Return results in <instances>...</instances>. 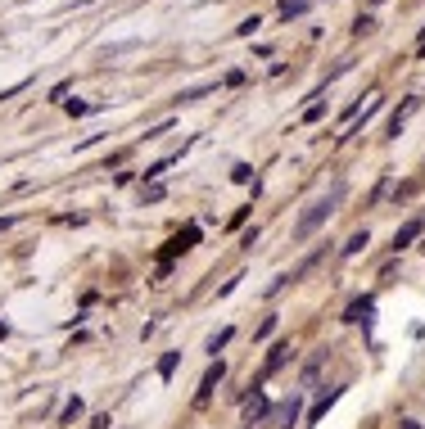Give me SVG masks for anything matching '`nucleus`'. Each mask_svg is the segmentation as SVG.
<instances>
[{
    "mask_svg": "<svg viewBox=\"0 0 425 429\" xmlns=\"http://www.w3.org/2000/svg\"><path fill=\"white\" fill-rule=\"evenodd\" d=\"M344 194H349V185H344V181H335L326 194H321V199H312V204H308V213L299 217V226H295V240H299V244H303V240L312 235L317 226H326V217H335V213H339Z\"/></svg>",
    "mask_w": 425,
    "mask_h": 429,
    "instance_id": "obj_1",
    "label": "nucleus"
},
{
    "mask_svg": "<svg viewBox=\"0 0 425 429\" xmlns=\"http://www.w3.org/2000/svg\"><path fill=\"white\" fill-rule=\"evenodd\" d=\"M195 244H199V226L190 222V226L181 231V235H172V240H168V248H163V262H172L176 253H190Z\"/></svg>",
    "mask_w": 425,
    "mask_h": 429,
    "instance_id": "obj_2",
    "label": "nucleus"
},
{
    "mask_svg": "<svg viewBox=\"0 0 425 429\" xmlns=\"http://www.w3.org/2000/svg\"><path fill=\"white\" fill-rule=\"evenodd\" d=\"M222 375H227V362L218 357V362H213V366L204 371V380H199V393H195V402H208V397H213V389L222 384Z\"/></svg>",
    "mask_w": 425,
    "mask_h": 429,
    "instance_id": "obj_3",
    "label": "nucleus"
},
{
    "mask_svg": "<svg viewBox=\"0 0 425 429\" xmlns=\"http://www.w3.org/2000/svg\"><path fill=\"white\" fill-rule=\"evenodd\" d=\"M421 231H425V217H412V222H403L398 231H393V248H407L416 235H421Z\"/></svg>",
    "mask_w": 425,
    "mask_h": 429,
    "instance_id": "obj_4",
    "label": "nucleus"
},
{
    "mask_svg": "<svg viewBox=\"0 0 425 429\" xmlns=\"http://www.w3.org/2000/svg\"><path fill=\"white\" fill-rule=\"evenodd\" d=\"M290 357H295V348H290V343H276L272 357H267V366H262V375H276V371H281V366L290 362Z\"/></svg>",
    "mask_w": 425,
    "mask_h": 429,
    "instance_id": "obj_5",
    "label": "nucleus"
},
{
    "mask_svg": "<svg viewBox=\"0 0 425 429\" xmlns=\"http://www.w3.org/2000/svg\"><path fill=\"white\" fill-rule=\"evenodd\" d=\"M371 308H376L371 299H358L349 312H344V321H353V325H358V321H371Z\"/></svg>",
    "mask_w": 425,
    "mask_h": 429,
    "instance_id": "obj_6",
    "label": "nucleus"
},
{
    "mask_svg": "<svg viewBox=\"0 0 425 429\" xmlns=\"http://www.w3.org/2000/svg\"><path fill=\"white\" fill-rule=\"evenodd\" d=\"M262 416H267V397H262V393H258V389H253V397H249V407H244V420H249V425H253V420H262Z\"/></svg>",
    "mask_w": 425,
    "mask_h": 429,
    "instance_id": "obj_7",
    "label": "nucleus"
},
{
    "mask_svg": "<svg viewBox=\"0 0 425 429\" xmlns=\"http://www.w3.org/2000/svg\"><path fill=\"white\" fill-rule=\"evenodd\" d=\"M416 104H421V100H407V104H403V108H398V113H393V118H389V136H398V131H403L407 113H416Z\"/></svg>",
    "mask_w": 425,
    "mask_h": 429,
    "instance_id": "obj_8",
    "label": "nucleus"
},
{
    "mask_svg": "<svg viewBox=\"0 0 425 429\" xmlns=\"http://www.w3.org/2000/svg\"><path fill=\"white\" fill-rule=\"evenodd\" d=\"M321 366H326V348H321V353H312V357H308V366H303V389H308V384H312V380H317V371H321Z\"/></svg>",
    "mask_w": 425,
    "mask_h": 429,
    "instance_id": "obj_9",
    "label": "nucleus"
},
{
    "mask_svg": "<svg viewBox=\"0 0 425 429\" xmlns=\"http://www.w3.org/2000/svg\"><path fill=\"white\" fill-rule=\"evenodd\" d=\"M339 393H344V389H330V393H326V397H321V402L312 407V416H308V420H321V416H326V411H330V407L339 402Z\"/></svg>",
    "mask_w": 425,
    "mask_h": 429,
    "instance_id": "obj_10",
    "label": "nucleus"
},
{
    "mask_svg": "<svg viewBox=\"0 0 425 429\" xmlns=\"http://www.w3.org/2000/svg\"><path fill=\"white\" fill-rule=\"evenodd\" d=\"M308 5L312 0H281V19H299V14H308Z\"/></svg>",
    "mask_w": 425,
    "mask_h": 429,
    "instance_id": "obj_11",
    "label": "nucleus"
},
{
    "mask_svg": "<svg viewBox=\"0 0 425 429\" xmlns=\"http://www.w3.org/2000/svg\"><path fill=\"white\" fill-rule=\"evenodd\" d=\"M367 231H353V235H349V244H344V257H353V253H362V248H367Z\"/></svg>",
    "mask_w": 425,
    "mask_h": 429,
    "instance_id": "obj_12",
    "label": "nucleus"
},
{
    "mask_svg": "<svg viewBox=\"0 0 425 429\" xmlns=\"http://www.w3.org/2000/svg\"><path fill=\"white\" fill-rule=\"evenodd\" d=\"M227 343H231V330H218V334H213V339H208V353L218 357L222 348H227Z\"/></svg>",
    "mask_w": 425,
    "mask_h": 429,
    "instance_id": "obj_13",
    "label": "nucleus"
},
{
    "mask_svg": "<svg viewBox=\"0 0 425 429\" xmlns=\"http://www.w3.org/2000/svg\"><path fill=\"white\" fill-rule=\"evenodd\" d=\"M295 420H299V397H295V402H290V407L281 411V429H290V425H295Z\"/></svg>",
    "mask_w": 425,
    "mask_h": 429,
    "instance_id": "obj_14",
    "label": "nucleus"
},
{
    "mask_svg": "<svg viewBox=\"0 0 425 429\" xmlns=\"http://www.w3.org/2000/svg\"><path fill=\"white\" fill-rule=\"evenodd\" d=\"M353 32H358V36H367V32H376V19H371V14H362V19H358V23H353Z\"/></svg>",
    "mask_w": 425,
    "mask_h": 429,
    "instance_id": "obj_15",
    "label": "nucleus"
},
{
    "mask_svg": "<svg viewBox=\"0 0 425 429\" xmlns=\"http://www.w3.org/2000/svg\"><path fill=\"white\" fill-rule=\"evenodd\" d=\"M172 371H176V353H163V362H159V375H172Z\"/></svg>",
    "mask_w": 425,
    "mask_h": 429,
    "instance_id": "obj_16",
    "label": "nucleus"
},
{
    "mask_svg": "<svg viewBox=\"0 0 425 429\" xmlns=\"http://www.w3.org/2000/svg\"><path fill=\"white\" fill-rule=\"evenodd\" d=\"M77 416H82V397H73V402H68V407H64V420H68V425H73Z\"/></svg>",
    "mask_w": 425,
    "mask_h": 429,
    "instance_id": "obj_17",
    "label": "nucleus"
},
{
    "mask_svg": "<svg viewBox=\"0 0 425 429\" xmlns=\"http://www.w3.org/2000/svg\"><path fill=\"white\" fill-rule=\"evenodd\" d=\"M416 54H421V59H425V27H421V41H416Z\"/></svg>",
    "mask_w": 425,
    "mask_h": 429,
    "instance_id": "obj_18",
    "label": "nucleus"
},
{
    "mask_svg": "<svg viewBox=\"0 0 425 429\" xmlns=\"http://www.w3.org/2000/svg\"><path fill=\"white\" fill-rule=\"evenodd\" d=\"M10 226H14V217H0V231H10Z\"/></svg>",
    "mask_w": 425,
    "mask_h": 429,
    "instance_id": "obj_19",
    "label": "nucleus"
}]
</instances>
